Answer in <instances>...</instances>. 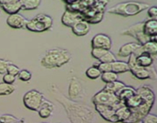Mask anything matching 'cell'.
<instances>
[{
  "instance_id": "obj_1",
  "label": "cell",
  "mask_w": 157,
  "mask_h": 123,
  "mask_svg": "<svg viewBox=\"0 0 157 123\" xmlns=\"http://www.w3.org/2000/svg\"><path fill=\"white\" fill-rule=\"evenodd\" d=\"M155 95L153 89L148 85H143L136 89V94L124 101V105L131 110L128 119L122 123H138L150 113L155 102Z\"/></svg>"
},
{
  "instance_id": "obj_2",
  "label": "cell",
  "mask_w": 157,
  "mask_h": 123,
  "mask_svg": "<svg viewBox=\"0 0 157 123\" xmlns=\"http://www.w3.org/2000/svg\"><path fill=\"white\" fill-rule=\"evenodd\" d=\"M71 58V55L64 49H50L41 59V65L46 69L60 68L67 64Z\"/></svg>"
},
{
  "instance_id": "obj_3",
  "label": "cell",
  "mask_w": 157,
  "mask_h": 123,
  "mask_svg": "<svg viewBox=\"0 0 157 123\" xmlns=\"http://www.w3.org/2000/svg\"><path fill=\"white\" fill-rule=\"evenodd\" d=\"M150 7L148 3L141 2H123L110 7L107 12L110 14L128 17L138 15Z\"/></svg>"
},
{
  "instance_id": "obj_4",
  "label": "cell",
  "mask_w": 157,
  "mask_h": 123,
  "mask_svg": "<svg viewBox=\"0 0 157 123\" xmlns=\"http://www.w3.org/2000/svg\"><path fill=\"white\" fill-rule=\"evenodd\" d=\"M71 123H91L94 118L92 109L85 105H81L75 102L63 105Z\"/></svg>"
},
{
  "instance_id": "obj_5",
  "label": "cell",
  "mask_w": 157,
  "mask_h": 123,
  "mask_svg": "<svg viewBox=\"0 0 157 123\" xmlns=\"http://www.w3.org/2000/svg\"><path fill=\"white\" fill-rule=\"evenodd\" d=\"M107 1H95L91 7L81 13L82 19L88 22L89 24H97L101 22L105 13Z\"/></svg>"
},
{
  "instance_id": "obj_6",
  "label": "cell",
  "mask_w": 157,
  "mask_h": 123,
  "mask_svg": "<svg viewBox=\"0 0 157 123\" xmlns=\"http://www.w3.org/2000/svg\"><path fill=\"white\" fill-rule=\"evenodd\" d=\"M53 26V19L52 17L46 14H38L28 20L25 28L32 32H43L49 30Z\"/></svg>"
},
{
  "instance_id": "obj_7",
  "label": "cell",
  "mask_w": 157,
  "mask_h": 123,
  "mask_svg": "<svg viewBox=\"0 0 157 123\" xmlns=\"http://www.w3.org/2000/svg\"><path fill=\"white\" fill-rule=\"evenodd\" d=\"M92 101L95 105H102L113 107L117 110L121 106L124 105V103L120 101L117 95L113 92L103 89L98 93L95 94L92 98Z\"/></svg>"
},
{
  "instance_id": "obj_8",
  "label": "cell",
  "mask_w": 157,
  "mask_h": 123,
  "mask_svg": "<svg viewBox=\"0 0 157 123\" xmlns=\"http://www.w3.org/2000/svg\"><path fill=\"white\" fill-rule=\"evenodd\" d=\"M135 58H136V56L134 55V54H132L129 56L128 61H127L129 71L138 79L145 80L148 79V78H151L153 80L156 79V73L154 68H153L152 66L150 68L140 67L136 63Z\"/></svg>"
},
{
  "instance_id": "obj_9",
  "label": "cell",
  "mask_w": 157,
  "mask_h": 123,
  "mask_svg": "<svg viewBox=\"0 0 157 123\" xmlns=\"http://www.w3.org/2000/svg\"><path fill=\"white\" fill-rule=\"evenodd\" d=\"M45 100L44 95L38 91L32 89L26 92L23 96V103L27 109L32 111H37L41 108Z\"/></svg>"
},
{
  "instance_id": "obj_10",
  "label": "cell",
  "mask_w": 157,
  "mask_h": 123,
  "mask_svg": "<svg viewBox=\"0 0 157 123\" xmlns=\"http://www.w3.org/2000/svg\"><path fill=\"white\" fill-rule=\"evenodd\" d=\"M144 21L135 23L125 30L122 31L121 34L124 35H130V36L133 37L137 40L138 44L143 46L148 42L151 41V38L144 34Z\"/></svg>"
},
{
  "instance_id": "obj_11",
  "label": "cell",
  "mask_w": 157,
  "mask_h": 123,
  "mask_svg": "<svg viewBox=\"0 0 157 123\" xmlns=\"http://www.w3.org/2000/svg\"><path fill=\"white\" fill-rule=\"evenodd\" d=\"M95 0H81V1H64L65 3L66 9L74 12L83 13L91 7Z\"/></svg>"
},
{
  "instance_id": "obj_12",
  "label": "cell",
  "mask_w": 157,
  "mask_h": 123,
  "mask_svg": "<svg viewBox=\"0 0 157 123\" xmlns=\"http://www.w3.org/2000/svg\"><path fill=\"white\" fill-rule=\"evenodd\" d=\"M91 46L92 49H102L110 51L112 46L111 38L106 34H97L92 38Z\"/></svg>"
},
{
  "instance_id": "obj_13",
  "label": "cell",
  "mask_w": 157,
  "mask_h": 123,
  "mask_svg": "<svg viewBox=\"0 0 157 123\" xmlns=\"http://www.w3.org/2000/svg\"><path fill=\"white\" fill-rule=\"evenodd\" d=\"M95 109L104 119L112 123H117L118 119L116 115V109L113 107L102 105H95Z\"/></svg>"
},
{
  "instance_id": "obj_14",
  "label": "cell",
  "mask_w": 157,
  "mask_h": 123,
  "mask_svg": "<svg viewBox=\"0 0 157 123\" xmlns=\"http://www.w3.org/2000/svg\"><path fill=\"white\" fill-rule=\"evenodd\" d=\"M81 19H82V16L79 12L65 9V12H64L61 17V22L65 26L71 28L75 23Z\"/></svg>"
},
{
  "instance_id": "obj_15",
  "label": "cell",
  "mask_w": 157,
  "mask_h": 123,
  "mask_svg": "<svg viewBox=\"0 0 157 123\" xmlns=\"http://www.w3.org/2000/svg\"><path fill=\"white\" fill-rule=\"evenodd\" d=\"M27 21L28 20L26 19L25 17L23 16L21 14L16 13L9 15L6 19V23L9 27L18 29L25 27Z\"/></svg>"
},
{
  "instance_id": "obj_16",
  "label": "cell",
  "mask_w": 157,
  "mask_h": 123,
  "mask_svg": "<svg viewBox=\"0 0 157 123\" xmlns=\"http://www.w3.org/2000/svg\"><path fill=\"white\" fill-rule=\"evenodd\" d=\"M0 8H2L9 15L18 13V12L21 10V0L0 1Z\"/></svg>"
},
{
  "instance_id": "obj_17",
  "label": "cell",
  "mask_w": 157,
  "mask_h": 123,
  "mask_svg": "<svg viewBox=\"0 0 157 123\" xmlns=\"http://www.w3.org/2000/svg\"><path fill=\"white\" fill-rule=\"evenodd\" d=\"M83 94V88L81 82L75 77L71 79L68 89V95L71 99H76Z\"/></svg>"
},
{
  "instance_id": "obj_18",
  "label": "cell",
  "mask_w": 157,
  "mask_h": 123,
  "mask_svg": "<svg viewBox=\"0 0 157 123\" xmlns=\"http://www.w3.org/2000/svg\"><path fill=\"white\" fill-rule=\"evenodd\" d=\"M142 53H147L150 54L153 57L156 56L157 55V42H155L150 41L147 42L146 44L140 46V47L134 52L135 56L140 55Z\"/></svg>"
},
{
  "instance_id": "obj_19",
  "label": "cell",
  "mask_w": 157,
  "mask_h": 123,
  "mask_svg": "<svg viewBox=\"0 0 157 123\" xmlns=\"http://www.w3.org/2000/svg\"><path fill=\"white\" fill-rule=\"evenodd\" d=\"M140 47V45L135 42H129L127 44H124L119 49L117 52V55L123 58H127L130 55L134 53Z\"/></svg>"
},
{
  "instance_id": "obj_20",
  "label": "cell",
  "mask_w": 157,
  "mask_h": 123,
  "mask_svg": "<svg viewBox=\"0 0 157 123\" xmlns=\"http://www.w3.org/2000/svg\"><path fill=\"white\" fill-rule=\"evenodd\" d=\"M90 29V25L84 20L81 19L75 23L71 27L72 32L78 36H84L89 32Z\"/></svg>"
},
{
  "instance_id": "obj_21",
  "label": "cell",
  "mask_w": 157,
  "mask_h": 123,
  "mask_svg": "<svg viewBox=\"0 0 157 123\" xmlns=\"http://www.w3.org/2000/svg\"><path fill=\"white\" fill-rule=\"evenodd\" d=\"M144 32L149 37L157 36V20L150 18L144 21Z\"/></svg>"
},
{
  "instance_id": "obj_22",
  "label": "cell",
  "mask_w": 157,
  "mask_h": 123,
  "mask_svg": "<svg viewBox=\"0 0 157 123\" xmlns=\"http://www.w3.org/2000/svg\"><path fill=\"white\" fill-rule=\"evenodd\" d=\"M136 63L143 68H150L153 66L154 58L152 55L147 53H142L136 56Z\"/></svg>"
},
{
  "instance_id": "obj_23",
  "label": "cell",
  "mask_w": 157,
  "mask_h": 123,
  "mask_svg": "<svg viewBox=\"0 0 157 123\" xmlns=\"http://www.w3.org/2000/svg\"><path fill=\"white\" fill-rule=\"evenodd\" d=\"M54 110L53 104L48 100H44L42 105L38 109V115L42 118H48L51 116Z\"/></svg>"
},
{
  "instance_id": "obj_24",
  "label": "cell",
  "mask_w": 157,
  "mask_h": 123,
  "mask_svg": "<svg viewBox=\"0 0 157 123\" xmlns=\"http://www.w3.org/2000/svg\"><path fill=\"white\" fill-rule=\"evenodd\" d=\"M110 66H111V72H114V73L117 74V75L118 74L130 72L127 62L117 61H117L110 63Z\"/></svg>"
},
{
  "instance_id": "obj_25",
  "label": "cell",
  "mask_w": 157,
  "mask_h": 123,
  "mask_svg": "<svg viewBox=\"0 0 157 123\" xmlns=\"http://www.w3.org/2000/svg\"><path fill=\"white\" fill-rule=\"evenodd\" d=\"M135 94H136V89H133L131 86L126 85L120 92H118L116 95L120 99V101H121L122 102H124L125 100H127V98H129L132 95H135Z\"/></svg>"
},
{
  "instance_id": "obj_26",
  "label": "cell",
  "mask_w": 157,
  "mask_h": 123,
  "mask_svg": "<svg viewBox=\"0 0 157 123\" xmlns=\"http://www.w3.org/2000/svg\"><path fill=\"white\" fill-rule=\"evenodd\" d=\"M131 115V110L126 105H123L116 110V115L118 119V122H124Z\"/></svg>"
},
{
  "instance_id": "obj_27",
  "label": "cell",
  "mask_w": 157,
  "mask_h": 123,
  "mask_svg": "<svg viewBox=\"0 0 157 123\" xmlns=\"http://www.w3.org/2000/svg\"><path fill=\"white\" fill-rule=\"evenodd\" d=\"M125 86H126V85L124 84L123 81L117 80V81H113V82L107 83V84H106L105 87H104V89H106V90H108V91H110V92L117 94L118 92H120V91H121L123 88L125 87Z\"/></svg>"
},
{
  "instance_id": "obj_28",
  "label": "cell",
  "mask_w": 157,
  "mask_h": 123,
  "mask_svg": "<svg viewBox=\"0 0 157 123\" xmlns=\"http://www.w3.org/2000/svg\"><path fill=\"white\" fill-rule=\"evenodd\" d=\"M40 0H21V10H34L39 7Z\"/></svg>"
},
{
  "instance_id": "obj_29",
  "label": "cell",
  "mask_w": 157,
  "mask_h": 123,
  "mask_svg": "<svg viewBox=\"0 0 157 123\" xmlns=\"http://www.w3.org/2000/svg\"><path fill=\"white\" fill-rule=\"evenodd\" d=\"M0 123H25L24 119H18L10 114H5L0 116Z\"/></svg>"
},
{
  "instance_id": "obj_30",
  "label": "cell",
  "mask_w": 157,
  "mask_h": 123,
  "mask_svg": "<svg viewBox=\"0 0 157 123\" xmlns=\"http://www.w3.org/2000/svg\"><path fill=\"white\" fill-rule=\"evenodd\" d=\"M101 80L107 84V83L113 82V81H117L118 79V75L113 72H102L101 75Z\"/></svg>"
},
{
  "instance_id": "obj_31",
  "label": "cell",
  "mask_w": 157,
  "mask_h": 123,
  "mask_svg": "<svg viewBox=\"0 0 157 123\" xmlns=\"http://www.w3.org/2000/svg\"><path fill=\"white\" fill-rule=\"evenodd\" d=\"M101 73L102 72L100 71V69L98 67H95V66H91V67L88 68L86 71V75H87V78L93 80L97 79L99 77H101Z\"/></svg>"
},
{
  "instance_id": "obj_32",
  "label": "cell",
  "mask_w": 157,
  "mask_h": 123,
  "mask_svg": "<svg viewBox=\"0 0 157 123\" xmlns=\"http://www.w3.org/2000/svg\"><path fill=\"white\" fill-rule=\"evenodd\" d=\"M15 88L12 85L0 82V95H9L13 93Z\"/></svg>"
},
{
  "instance_id": "obj_33",
  "label": "cell",
  "mask_w": 157,
  "mask_h": 123,
  "mask_svg": "<svg viewBox=\"0 0 157 123\" xmlns=\"http://www.w3.org/2000/svg\"><path fill=\"white\" fill-rule=\"evenodd\" d=\"M115 61H117L116 57H115L114 54L110 51H108L104 56L101 57L99 59V62L101 63H112Z\"/></svg>"
},
{
  "instance_id": "obj_34",
  "label": "cell",
  "mask_w": 157,
  "mask_h": 123,
  "mask_svg": "<svg viewBox=\"0 0 157 123\" xmlns=\"http://www.w3.org/2000/svg\"><path fill=\"white\" fill-rule=\"evenodd\" d=\"M18 78L22 81H29L32 78V73L29 70L26 69H22L20 70L18 74Z\"/></svg>"
},
{
  "instance_id": "obj_35",
  "label": "cell",
  "mask_w": 157,
  "mask_h": 123,
  "mask_svg": "<svg viewBox=\"0 0 157 123\" xmlns=\"http://www.w3.org/2000/svg\"><path fill=\"white\" fill-rule=\"evenodd\" d=\"M108 52L107 50L102 49H92L91 50V55L96 59L99 60L101 57L104 56L107 52Z\"/></svg>"
},
{
  "instance_id": "obj_36",
  "label": "cell",
  "mask_w": 157,
  "mask_h": 123,
  "mask_svg": "<svg viewBox=\"0 0 157 123\" xmlns=\"http://www.w3.org/2000/svg\"><path fill=\"white\" fill-rule=\"evenodd\" d=\"M20 69L18 67L15 65L12 64V63H9L7 66V73L10 74V75H14V76L16 77L18 75V72H19Z\"/></svg>"
},
{
  "instance_id": "obj_37",
  "label": "cell",
  "mask_w": 157,
  "mask_h": 123,
  "mask_svg": "<svg viewBox=\"0 0 157 123\" xmlns=\"http://www.w3.org/2000/svg\"><path fill=\"white\" fill-rule=\"evenodd\" d=\"M143 123H157V116L155 114L149 113L142 119Z\"/></svg>"
},
{
  "instance_id": "obj_38",
  "label": "cell",
  "mask_w": 157,
  "mask_h": 123,
  "mask_svg": "<svg viewBox=\"0 0 157 123\" xmlns=\"http://www.w3.org/2000/svg\"><path fill=\"white\" fill-rule=\"evenodd\" d=\"M10 63V62H8L6 60L0 58V74L4 75L7 73V66Z\"/></svg>"
},
{
  "instance_id": "obj_39",
  "label": "cell",
  "mask_w": 157,
  "mask_h": 123,
  "mask_svg": "<svg viewBox=\"0 0 157 123\" xmlns=\"http://www.w3.org/2000/svg\"><path fill=\"white\" fill-rule=\"evenodd\" d=\"M2 80H3V82L7 83V84H9V85H12L14 82H15V80H16V77L14 76V75H10V74L6 73L3 75Z\"/></svg>"
},
{
  "instance_id": "obj_40",
  "label": "cell",
  "mask_w": 157,
  "mask_h": 123,
  "mask_svg": "<svg viewBox=\"0 0 157 123\" xmlns=\"http://www.w3.org/2000/svg\"><path fill=\"white\" fill-rule=\"evenodd\" d=\"M147 14H148L149 17L152 19H156L157 17V8L156 6H152L148 9L147 11Z\"/></svg>"
},
{
  "instance_id": "obj_41",
  "label": "cell",
  "mask_w": 157,
  "mask_h": 123,
  "mask_svg": "<svg viewBox=\"0 0 157 123\" xmlns=\"http://www.w3.org/2000/svg\"><path fill=\"white\" fill-rule=\"evenodd\" d=\"M41 123H48V122H41Z\"/></svg>"
}]
</instances>
